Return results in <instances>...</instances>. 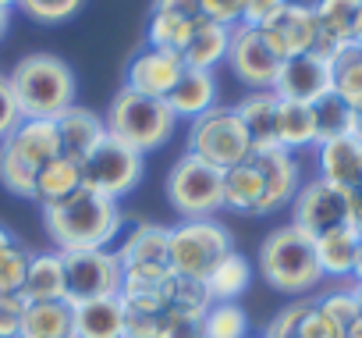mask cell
Returning <instances> with one entry per match:
<instances>
[{"mask_svg": "<svg viewBox=\"0 0 362 338\" xmlns=\"http://www.w3.org/2000/svg\"><path fill=\"white\" fill-rule=\"evenodd\" d=\"M121 207L93 189H78L64 203L43 207V225L57 253L68 249H107L121 232Z\"/></svg>", "mask_w": 362, "mask_h": 338, "instance_id": "6da1fadb", "label": "cell"}, {"mask_svg": "<svg viewBox=\"0 0 362 338\" xmlns=\"http://www.w3.org/2000/svg\"><path fill=\"white\" fill-rule=\"evenodd\" d=\"M8 75H11L22 118L57 121L64 111L75 107V89H78L75 86V72L57 54H43V50L29 54Z\"/></svg>", "mask_w": 362, "mask_h": 338, "instance_id": "7a4b0ae2", "label": "cell"}, {"mask_svg": "<svg viewBox=\"0 0 362 338\" xmlns=\"http://www.w3.org/2000/svg\"><path fill=\"white\" fill-rule=\"evenodd\" d=\"M57 157H61L57 121L22 118L8 139H0V186L15 196L33 200L40 167H47Z\"/></svg>", "mask_w": 362, "mask_h": 338, "instance_id": "3957f363", "label": "cell"}, {"mask_svg": "<svg viewBox=\"0 0 362 338\" xmlns=\"http://www.w3.org/2000/svg\"><path fill=\"white\" fill-rule=\"evenodd\" d=\"M256 264H259V274L267 278V285L284 295H302V292L316 288L323 278L320 260H316V239L295 225L274 228L263 239Z\"/></svg>", "mask_w": 362, "mask_h": 338, "instance_id": "277c9868", "label": "cell"}, {"mask_svg": "<svg viewBox=\"0 0 362 338\" xmlns=\"http://www.w3.org/2000/svg\"><path fill=\"white\" fill-rule=\"evenodd\" d=\"M103 121H107V132L114 139H121L124 146H132L135 153L160 150L174 135V125H177V118L167 107V100L142 96L135 89H117Z\"/></svg>", "mask_w": 362, "mask_h": 338, "instance_id": "5b68a950", "label": "cell"}, {"mask_svg": "<svg viewBox=\"0 0 362 338\" xmlns=\"http://www.w3.org/2000/svg\"><path fill=\"white\" fill-rule=\"evenodd\" d=\"M167 203L181 221H199L224 210V171L196 153H181L167 171Z\"/></svg>", "mask_w": 362, "mask_h": 338, "instance_id": "8992f818", "label": "cell"}, {"mask_svg": "<svg viewBox=\"0 0 362 338\" xmlns=\"http://www.w3.org/2000/svg\"><path fill=\"white\" fill-rule=\"evenodd\" d=\"M231 253V232L214 221V218H199V221H181L170 228V249H167V267L177 278H192V281H206V274Z\"/></svg>", "mask_w": 362, "mask_h": 338, "instance_id": "52a82bcc", "label": "cell"}, {"mask_svg": "<svg viewBox=\"0 0 362 338\" xmlns=\"http://www.w3.org/2000/svg\"><path fill=\"white\" fill-rule=\"evenodd\" d=\"M189 153L221 167V171H231V167H238L252 157V139H249L242 118L235 114V107H214L192 121Z\"/></svg>", "mask_w": 362, "mask_h": 338, "instance_id": "ba28073f", "label": "cell"}, {"mask_svg": "<svg viewBox=\"0 0 362 338\" xmlns=\"http://www.w3.org/2000/svg\"><path fill=\"white\" fill-rule=\"evenodd\" d=\"M61 260H64V299L71 306L121 295L124 271L114 249H68L61 253Z\"/></svg>", "mask_w": 362, "mask_h": 338, "instance_id": "9c48e42d", "label": "cell"}, {"mask_svg": "<svg viewBox=\"0 0 362 338\" xmlns=\"http://www.w3.org/2000/svg\"><path fill=\"white\" fill-rule=\"evenodd\" d=\"M142 182V153L124 146L121 139L107 135L86 160H82V186L107 196L121 200Z\"/></svg>", "mask_w": 362, "mask_h": 338, "instance_id": "30bf717a", "label": "cell"}, {"mask_svg": "<svg viewBox=\"0 0 362 338\" xmlns=\"http://www.w3.org/2000/svg\"><path fill=\"white\" fill-rule=\"evenodd\" d=\"M281 57L277 50L267 43V36L259 29H245L235 26L231 29V47H228V68L235 72L238 82H245L252 93H267L274 89L277 75H281Z\"/></svg>", "mask_w": 362, "mask_h": 338, "instance_id": "8fae6325", "label": "cell"}, {"mask_svg": "<svg viewBox=\"0 0 362 338\" xmlns=\"http://www.w3.org/2000/svg\"><path fill=\"white\" fill-rule=\"evenodd\" d=\"M291 225L313 239H320L334 228H344L348 225V189L330 186L327 179L305 182L291 203Z\"/></svg>", "mask_w": 362, "mask_h": 338, "instance_id": "7c38bea8", "label": "cell"}, {"mask_svg": "<svg viewBox=\"0 0 362 338\" xmlns=\"http://www.w3.org/2000/svg\"><path fill=\"white\" fill-rule=\"evenodd\" d=\"M277 100H291V103H316L327 93H334V64L323 54H302L281 64V75L274 82Z\"/></svg>", "mask_w": 362, "mask_h": 338, "instance_id": "4fadbf2b", "label": "cell"}, {"mask_svg": "<svg viewBox=\"0 0 362 338\" xmlns=\"http://www.w3.org/2000/svg\"><path fill=\"white\" fill-rule=\"evenodd\" d=\"M252 160L263 175V203H259V218L274 214L288 203H295L302 179H298V160L291 150L284 146H267V150H252Z\"/></svg>", "mask_w": 362, "mask_h": 338, "instance_id": "5bb4252c", "label": "cell"}, {"mask_svg": "<svg viewBox=\"0 0 362 338\" xmlns=\"http://www.w3.org/2000/svg\"><path fill=\"white\" fill-rule=\"evenodd\" d=\"M259 33L267 36V43L277 50L281 61L313 54V50H316V40H320L316 11H313L309 4H288V8H284L270 26H263Z\"/></svg>", "mask_w": 362, "mask_h": 338, "instance_id": "9a60e30c", "label": "cell"}, {"mask_svg": "<svg viewBox=\"0 0 362 338\" xmlns=\"http://www.w3.org/2000/svg\"><path fill=\"white\" fill-rule=\"evenodd\" d=\"M185 75V61L174 50H142L128 61L124 72V89H135L142 96H156L167 100V93L177 86V79Z\"/></svg>", "mask_w": 362, "mask_h": 338, "instance_id": "2e32d148", "label": "cell"}, {"mask_svg": "<svg viewBox=\"0 0 362 338\" xmlns=\"http://www.w3.org/2000/svg\"><path fill=\"white\" fill-rule=\"evenodd\" d=\"M316 26H320V40H316V54L334 57L337 50H344L355 40V22L362 11V0H316Z\"/></svg>", "mask_w": 362, "mask_h": 338, "instance_id": "e0dca14e", "label": "cell"}, {"mask_svg": "<svg viewBox=\"0 0 362 338\" xmlns=\"http://www.w3.org/2000/svg\"><path fill=\"white\" fill-rule=\"evenodd\" d=\"M316 150H320V179H327L330 186H341V189L362 186V142L351 132L327 139Z\"/></svg>", "mask_w": 362, "mask_h": 338, "instance_id": "ac0fdd59", "label": "cell"}, {"mask_svg": "<svg viewBox=\"0 0 362 338\" xmlns=\"http://www.w3.org/2000/svg\"><path fill=\"white\" fill-rule=\"evenodd\" d=\"M57 132H61V153L71 157V160H78V164L110 135L107 132V121L100 114L78 107V103L57 118Z\"/></svg>", "mask_w": 362, "mask_h": 338, "instance_id": "d6986e66", "label": "cell"}, {"mask_svg": "<svg viewBox=\"0 0 362 338\" xmlns=\"http://www.w3.org/2000/svg\"><path fill=\"white\" fill-rule=\"evenodd\" d=\"M217 96H221V89H217L214 72L185 68V75L177 79V86L167 93V107L174 111V118H189V121H196V118H203L206 111L217 107Z\"/></svg>", "mask_w": 362, "mask_h": 338, "instance_id": "ffe728a7", "label": "cell"}, {"mask_svg": "<svg viewBox=\"0 0 362 338\" xmlns=\"http://www.w3.org/2000/svg\"><path fill=\"white\" fill-rule=\"evenodd\" d=\"M228 47H231L228 26L196 18V29H192L185 50H181V61H185V68H196V72H214L217 64L228 61Z\"/></svg>", "mask_w": 362, "mask_h": 338, "instance_id": "44dd1931", "label": "cell"}, {"mask_svg": "<svg viewBox=\"0 0 362 338\" xmlns=\"http://www.w3.org/2000/svg\"><path fill=\"white\" fill-rule=\"evenodd\" d=\"M277 93L267 89V93H249L235 103V114L242 118L249 139H252V150H267V146H277Z\"/></svg>", "mask_w": 362, "mask_h": 338, "instance_id": "7402d4cb", "label": "cell"}, {"mask_svg": "<svg viewBox=\"0 0 362 338\" xmlns=\"http://www.w3.org/2000/svg\"><path fill=\"white\" fill-rule=\"evenodd\" d=\"M167 249H170V228L139 221L114 253L121 267H139V264H167Z\"/></svg>", "mask_w": 362, "mask_h": 338, "instance_id": "603a6c76", "label": "cell"}, {"mask_svg": "<svg viewBox=\"0 0 362 338\" xmlns=\"http://www.w3.org/2000/svg\"><path fill=\"white\" fill-rule=\"evenodd\" d=\"M18 338H75V306L68 299L29 303Z\"/></svg>", "mask_w": 362, "mask_h": 338, "instance_id": "cb8c5ba5", "label": "cell"}, {"mask_svg": "<svg viewBox=\"0 0 362 338\" xmlns=\"http://www.w3.org/2000/svg\"><path fill=\"white\" fill-rule=\"evenodd\" d=\"M75 338H124V303H121V295L75 306Z\"/></svg>", "mask_w": 362, "mask_h": 338, "instance_id": "d4e9b609", "label": "cell"}, {"mask_svg": "<svg viewBox=\"0 0 362 338\" xmlns=\"http://www.w3.org/2000/svg\"><path fill=\"white\" fill-rule=\"evenodd\" d=\"M78 189H82V164L61 153L57 160H50L47 167H40L33 200L40 207H54V203H64L68 196H75Z\"/></svg>", "mask_w": 362, "mask_h": 338, "instance_id": "484cf974", "label": "cell"}, {"mask_svg": "<svg viewBox=\"0 0 362 338\" xmlns=\"http://www.w3.org/2000/svg\"><path fill=\"white\" fill-rule=\"evenodd\" d=\"M25 303H54L64 299V260L61 253H33L29 260V274L22 285Z\"/></svg>", "mask_w": 362, "mask_h": 338, "instance_id": "4316f807", "label": "cell"}, {"mask_svg": "<svg viewBox=\"0 0 362 338\" xmlns=\"http://www.w3.org/2000/svg\"><path fill=\"white\" fill-rule=\"evenodd\" d=\"M358 242H362V235H358L351 225L320 235V239H316V260H320V271L330 274V278H348V274L355 271Z\"/></svg>", "mask_w": 362, "mask_h": 338, "instance_id": "83f0119b", "label": "cell"}, {"mask_svg": "<svg viewBox=\"0 0 362 338\" xmlns=\"http://www.w3.org/2000/svg\"><path fill=\"white\" fill-rule=\"evenodd\" d=\"M259 203H263V175L256 160L249 157L245 164L224 171V207L238 214H259Z\"/></svg>", "mask_w": 362, "mask_h": 338, "instance_id": "f1b7e54d", "label": "cell"}, {"mask_svg": "<svg viewBox=\"0 0 362 338\" xmlns=\"http://www.w3.org/2000/svg\"><path fill=\"white\" fill-rule=\"evenodd\" d=\"M249 281H252V264L242 257V253H228L210 274H206V292H210V299L214 303H235L245 288H249Z\"/></svg>", "mask_w": 362, "mask_h": 338, "instance_id": "f546056e", "label": "cell"}, {"mask_svg": "<svg viewBox=\"0 0 362 338\" xmlns=\"http://www.w3.org/2000/svg\"><path fill=\"white\" fill-rule=\"evenodd\" d=\"M277 146L284 150H302V146H316V118L309 103H291L281 100L277 107Z\"/></svg>", "mask_w": 362, "mask_h": 338, "instance_id": "4dcf8cb0", "label": "cell"}, {"mask_svg": "<svg viewBox=\"0 0 362 338\" xmlns=\"http://www.w3.org/2000/svg\"><path fill=\"white\" fill-rule=\"evenodd\" d=\"M121 299H163L167 303V288L174 281V271L167 264H139V267H121Z\"/></svg>", "mask_w": 362, "mask_h": 338, "instance_id": "1f68e13d", "label": "cell"}, {"mask_svg": "<svg viewBox=\"0 0 362 338\" xmlns=\"http://www.w3.org/2000/svg\"><path fill=\"white\" fill-rule=\"evenodd\" d=\"M330 64H334V93L358 114L362 111V47L348 43L344 50L330 57Z\"/></svg>", "mask_w": 362, "mask_h": 338, "instance_id": "d6a6232c", "label": "cell"}, {"mask_svg": "<svg viewBox=\"0 0 362 338\" xmlns=\"http://www.w3.org/2000/svg\"><path fill=\"white\" fill-rule=\"evenodd\" d=\"M196 29V18H185V15H167V11H153L149 15V29H146V40L153 50H174L181 54Z\"/></svg>", "mask_w": 362, "mask_h": 338, "instance_id": "836d02e7", "label": "cell"}, {"mask_svg": "<svg viewBox=\"0 0 362 338\" xmlns=\"http://www.w3.org/2000/svg\"><path fill=\"white\" fill-rule=\"evenodd\" d=\"M313 118H316V146H320V142H327V139L348 135V132H351L355 111H351L337 93H327L323 100L313 103Z\"/></svg>", "mask_w": 362, "mask_h": 338, "instance_id": "e575fe53", "label": "cell"}, {"mask_svg": "<svg viewBox=\"0 0 362 338\" xmlns=\"http://www.w3.org/2000/svg\"><path fill=\"white\" fill-rule=\"evenodd\" d=\"M203 338H249V313L238 303H214L203 317Z\"/></svg>", "mask_w": 362, "mask_h": 338, "instance_id": "d590c367", "label": "cell"}, {"mask_svg": "<svg viewBox=\"0 0 362 338\" xmlns=\"http://www.w3.org/2000/svg\"><path fill=\"white\" fill-rule=\"evenodd\" d=\"M210 306H214V299H210V292H206L203 281L177 278V274H174V281H170V288H167V310H185V313H192V317L203 320Z\"/></svg>", "mask_w": 362, "mask_h": 338, "instance_id": "8d00e7d4", "label": "cell"}, {"mask_svg": "<svg viewBox=\"0 0 362 338\" xmlns=\"http://www.w3.org/2000/svg\"><path fill=\"white\" fill-rule=\"evenodd\" d=\"M29 260H33V249H25L18 239L0 246V295L22 292L25 274H29Z\"/></svg>", "mask_w": 362, "mask_h": 338, "instance_id": "74e56055", "label": "cell"}, {"mask_svg": "<svg viewBox=\"0 0 362 338\" xmlns=\"http://www.w3.org/2000/svg\"><path fill=\"white\" fill-rule=\"evenodd\" d=\"M86 8V0H18V11L40 26H64Z\"/></svg>", "mask_w": 362, "mask_h": 338, "instance_id": "f35d334b", "label": "cell"}, {"mask_svg": "<svg viewBox=\"0 0 362 338\" xmlns=\"http://www.w3.org/2000/svg\"><path fill=\"white\" fill-rule=\"evenodd\" d=\"M316 310L320 313H327L344 334H348V327L362 317V310H358V299H355V292L351 288H337V292H327L320 303H316Z\"/></svg>", "mask_w": 362, "mask_h": 338, "instance_id": "ab89813d", "label": "cell"}, {"mask_svg": "<svg viewBox=\"0 0 362 338\" xmlns=\"http://www.w3.org/2000/svg\"><path fill=\"white\" fill-rule=\"evenodd\" d=\"M156 338H203V320L185 310H163L156 317Z\"/></svg>", "mask_w": 362, "mask_h": 338, "instance_id": "60d3db41", "label": "cell"}, {"mask_svg": "<svg viewBox=\"0 0 362 338\" xmlns=\"http://www.w3.org/2000/svg\"><path fill=\"white\" fill-rule=\"evenodd\" d=\"M309 306H313V303L298 299V303H291V306L277 310V313L270 317V324H267L263 338H295V334H298V327H302V320H305V313H309Z\"/></svg>", "mask_w": 362, "mask_h": 338, "instance_id": "b9f144b4", "label": "cell"}, {"mask_svg": "<svg viewBox=\"0 0 362 338\" xmlns=\"http://www.w3.org/2000/svg\"><path fill=\"white\" fill-rule=\"evenodd\" d=\"M288 4H291V0H245L238 26H245V29H263V26H270Z\"/></svg>", "mask_w": 362, "mask_h": 338, "instance_id": "7bdbcfd3", "label": "cell"}, {"mask_svg": "<svg viewBox=\"0 0 362 338\" xmlns=\"http://www.w3.org/2000/svg\"><path fill=\"white\" fill-rule=\"evenodd\" d=\"M22 121V111H18V100H15V86H11V75L0 72V139H8Z\"/></svg>", "mask_w": 362, "mask_h": 338, "instance_id": "ee69618b", "label": "cell"}, {"mask_svg": "<svg viewBox=\"0 0 362 338\" xmlns=\"http://www.w3.org/2000/svg\"><path fill=\"white\" fill-rule=\"evenodd\" d=\"M242 8H245V0H199V18L235 29L242 22Z\"/></svg>", "mask_w": 362, "mask_h": 338, "instance_id": "f6af8a7d", "label": "cell"}, {"mask_svg": "<svg viewBox=\"0 0 362 338\" xmlns=\"http://www.w3.org/2000/svg\"><path fill=\"white\" fill-rule=\"evenodd\" d=\"M25 306H29V303H25V295H22V292H8V295H0V338H18Z\"/></svg>", "mask_w": 362, "mask_h": 338, "instance_id": "bcb514c9", "label": "cell"}, {"mask_svg": "<svg viewBox=\"0 0 362 338\" xmlns=\"http://www.w3.org/2000/svg\"><path fill=\"white\" fill-rule=\"evenodd\" d=\"M295 338H344V331H341V327H337L327 313H320V310H316V303H313Z\"/></svg>", "mask_w": 362, "mask_h": 338, "instance_id": "7dc6e473", "label": "cell"}, {"mask_svg": "<svg viewBox=\"0 0 362 338\" xmlns=\"http://www.w3.org/2000/svg\"><path fill=\"white\" fill-rule=\"evenodd\" d=\"M124 338H156V313L124 306Z\"/></svg>", "mask_w": 362, "mask_h": 338, "instance_id": "c3c4849f", "label": "cell"}, {"mask_svg": "<svg viewBox=\"0 0 362 338\" xmlns=\"http://www.w3.org/2000/svg\"><path fill=\"white\" fill-rule=\"evenodd\" d=\"M153 11H167V15L199 18V0H153Z\"/></svg>", "mask_w": 362, "mask_h": 338, "instance_id": "681fc988", "label": "cell"}, {"mask_svg": "<svg viewBox=\"0 0 362 338\" xmlns=\"http://www.w3.org/2000/svg\"><path fill=\"white\" fill-rule=\"evenodd\" d=\"M348 225L362 235V186L348 189Z\"/></svg>", "mask_w": 362, "mask_h": 338, "instance_id": "f907efd6", "label": "cell"}, {"mask_svg": "<svg viewBox=\"0 0 362 338\" xmlns=\"http://www.w3.org/2000/svg\"><path fill=\"white\" fill-rule=\"evenodd\" d=\"M8 26H11V11H8V8H0V40L8 36Z\"/></svg>", "mask_w": 362, "mask_h": 338, "instance_id": "816d5d0a", "label": "cell"}, {"mask_svg": "<svg viewBox=\"0 0 362 338\" xmlns=\"http://www.w3.org/2000/svg\"><path fill=\"white\" fill-rule=\"evenodd\" d=\"M351 135H355V139L362 142V111H358V114L351 118Z\"/></svg>", "mask_w": 362, "mask_h": 338, "instance_id": "f5cc1de1", "label": "cell"}, {"mask_svg": "<svg viewBox=\"0 0 362 338\" xmlns=\"http://www.w3.org/2000/svg\"><path fill=\"white\" fill-rule=\"evenodd\" d=\"M355 285H362V242H358V257H355Z\"/></svg>", "mask_w": 362, "mask_h": 338, "instance_id": "db71d44e", "label": "cell"}, {"mask_svg": "<svg viewBox=\"0 0 362 338\" xmlns=\"http://www.w3.org/2000/svg\"><path fill=\"white\" fill-rule=\"evenodd\" d=\"M344 338H362V317H358V320L348 327V334H344Z\"/></svg>", "mask_w": 362, "mask_h": 338, "instance_id": "11a10c76", "label": "cell"}, {"mask_svg": "<svg viewBox=\"0 0 362 338\" xmlns=\"http://www.w3.org/2000/svg\"><path fill=\"white\" fill-rule=\"evenodd\" d=\"M8 242H15V235H11L4 225H0V246H8Z\"/></svg>", "mask_w": 362, "mask_h": 338, "instance_id": "9f6ffc18", "label": "cell"}, {"mask_svg": "<svg viewBox=\"0 0 362 338\" xmlns=\"http://www.w3.org/2000/svg\"><path fill=\"white\" fill-rule=\"evenodd\" d=\"M351 43H358L362 47V11H358V22H355V40Z\"/></svg>", "mask_w": 362, "mask_h": 338, "instance_id": "6f0895ef", "label": "cell"}, {"mask_svg": "<svg viewBox=\"0 0 362 338\" xmlns=\"http://www.w3.org/2000/svg\"><path fill=\"white\" fill-rule=\"evenodd\" d=\"M0 8H8V11H15V8H18V0H0Z\"/></svg>", "mask_w": 362, "mask_h": 338, "instance_id": "680465c9", "label": "cell"}, {"mask_svg": "<svg viewBox=\"0 0 362 338\" xmlns=\"http://www.w3.org/2000/svg\"><path fill=\"white\" fill-rule=\"evenodd\" d=\"M351 292H355V299H358V310H362V285H351Z\"/></svg>", "mask_w": 362, "mask_h": 338, "instance_id": "91938a15", "label": "cell"}, {"mask_svg": "<svg viewBox=\"0 0 362 338\" xmlns=\"http://www.w3.org/2000/svg\"><path fill=\"white\" fill-rule=\"evenodd\" d=\"M249 338H263V334H249Z\"/></svg>", "mask_w": 362, "mask_h": 338, "instance_id": "94428289", "label": "cell"}]
</instances>
